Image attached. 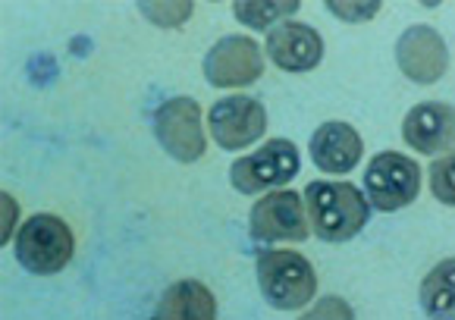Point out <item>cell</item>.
<instances>
[{
  "label": "cell",
  "instance_id": "obj_10",
  "mask_svg": "<svg viewBox=\"0 0 455 320\" xmlns=\"http://www.w3.org/2000/svg\"><path fill=\"white\" fill-rule=\"evenodd\" d=\"M395 63L402 76L415 85H434L449 69V47L443 35L430 26H411L395 44Z\"/></svg>",
  "mask_w": 455,
  "mask_h": 320
},
{
  "label": "cell",
  "instance_id": "obj_17",
  "mask_svg": "<svg viewBox=\"0 0 455 320\" xmlns=\"http://www.w3.org/2000/svg\"><path fill=\"white\" fill-rule=\"evenodd\" d=\"M141 16H145L148 22H155V26L161 28H180L188 22V16H192L195 4L192 0H141L139 4Z\"/></svg>",
  "mask_w": 455,
  "mask_h": 320
},
{
  "label": "cell",
  "instance_id": "obj_14",
  "mask_svg": "<svg viewBox=\"0 0 455 320\" xmlns=\"http://www.w3.org/2000/svg\"><path fill=\"white\" fill-rule=\"evenodd\" d=\"M155 317L157 320H214L217 299L204 283L180 280L161 295Z\"/></svg>",
  "mask_w": 455,
  "mask_h": 320
},
{
  "label": "cell",
  "instance_id": "obj_19",
  "mask_svg": "<svg viewBox=\"0 0 455 320\" xmlns=\"http://www.w3.org/2000/svg\"><path fill=\"white\" fill-rule=\"evenodd\" d=\"M430 188L434 195L443 201V204H455V188H452V157H443L436 160L434 167H430Z\"/></svg>",
  "mask_w": 455,
  "mask_h": 320
},
{
  "label": "cell",
  "instance_id": "obj_5",
  "mask_svg": "<svg viewBox=\"0 0 455 320\" xmlns=\"http://www.w3.org/2000/svg\"><path fill=\"white\" fill-rule=\"evenodd\" d=\"M155 139L180 164H195L204 157V126H201V107L195 98H170L155 110Z\"/></svg>",
  "mask_w": 455,
  "mask_h": 320
},
{
  "label": "cell",
  "instance_id": "obj_8",
  "mask_svg": "<svg viewBox=\"0 0 455 320\" xmlns=\"http://www.w3.org/2000/svg\"><path fill=\"white\" fill-rule=\"evenodd\" d=\"M208 126L223 151H239V148H248L251 141L261 139L267 129V114H264V104L258 98L229 94L211 107Z\"/></svg>",
  "mask_w": 455,
  "mask_h": 320
},
{
  "label": "cell",
  "instance_id": "obj_4",
  "mask_svg": "<svg viewBox=\"0 0 455 320\" xmlns=\"http://www.w3.org/2000/svg\"><path fill=\"white\" fill-rule=\"evenodd\" d=\"M364 192L377 211H402L421 192V167L399 151H380L364 170Z\"/></svg>",
  "mask_w": 455,
  "mask_h": 320
},
{
  "label": "cell",
  "instance_id": "obj_6",
  "mask_svg": "<svg viewBox=\"0 0 455 320\" xmlns=\"http://www.w3.org/2000/svg\"><path fill=\"white\" fill-rule=\"evenodd\" d=\"M255 242H305L311 233L305 201L292 188H270L248 217Z\"/></svg>",
  "mask_w": 455,
  "mask_h": 320
},
{
  "label": "cell",
  "instance_id": "obj_18",
  "mask_svg": "<svg viewBox=\"0 0 455 320\" xmlns=\"http://www.w3.org/2000/svg\"><path fill=\"white\" fill-rule=\"evenodd\" d=\"M327 10L342 22H368L383 10L380 0H327Z\"/></svg>",
  "mask_w": 455,
  "mask_h": 320
},
{
  "label": "cell",
  "instance_id": "obj_16",
  "mask_svg": "<svg viewBox=\"0 0 455 320\" xmlns=\"http://www.w3.org/2000/svg\"><path fill=\"white\" fill-rule=\"evenodd\" d=\"M299 0H235V20L248 28H270L299 10Z\"/></svg>",
  "mask_w": 455,
  "mask_h": 320
},
{
  "label": "cell",
  "instance_id": "obj_7",
  "mask_svg": "<svg viewBox=\"0 0 455 320\" xmlns=\"http://www.w3.org/2000/svg\"><path fill=\"white\" fill-rule=\"evenodd\" d=\"M295 173H299V148L286 139H270L255 154L235 160L229 176L242 195H255L286 186Z\"/></svg>",
  "mask_w": 455,
  "mask_h": 320
},
{
  "label": "cell",
  "instance_id": "obj_12",
  "mask_svg": "<svg viewBox=\"0 0 455 320\" xmlns=\"http://www.w3.org/2000/svg\"><path fill=\"white\" fill-rule=\"evenodd\" d=\"M402 139L409 141L418 154H443L452 148L455 116L452 107L443 100H424L415 104L402 120Z\"/></svg>",
  "mask_w": 455,
  "mask_h": 320
},
{
  "label": "cell",
  "instance_id": "obj_21",
  "mask_svg": "<svg viewBox=\"0 0 455 320\" xmlns=\"http://www.w3.org/2000/svg\"><path fill=\"white\" fill-rule=\"evenodd\" d=\"M57 76V63L54 57H35V60H28V79L35 82V85H47V82Z\"/></svg>",
  "mask_w": 455,
  "mask_h": 320
},
{
  "label": "cell",
  "instance_id": "obj_13",
  "mask_svg": "<svg viewBox=\"0 0 455 320\" xmlns=\"http://www.w3.org/2000/svg\"><path fill=\"white\" fill-rule=\"evenodd\" d=\"M364 154V141L348 123H323L311 135V160L323 173H348Z\"/></svg>",
  "mask_w": 455,
  "mask_h": 320
},
{
  "label": "cell",
  "instance_id": "obj_22",
  "mask_svg": "<svg viewBox=\"0 0 455 320\" xmlns=\"http://www.w3.org/2000/svg\"><path fill=\"white\" fill-rule=\"evenodd\" d=\"M305 317H342V320H352L355 314H352V308L346 305L342 299H323L321 305L315 308V311H308Z\"/></svg>",
  "mask_w": 455,
  "mask_h": 320
},
{
  "label": "cell",
  "instance_id": "obj_2",
  "mask_svg": "<svg viewBox=\"0 0 455 320\" xmlns=\"http://www.w3.org/2000/svg\"><path fill=\"white\" fill-rule=\"evenodd\" d=\"M258 286L274 308L299 311L315 299L317 274L305 254L274 248V252L258 254Z\"/></svg>",
  "mask_w": 455,
  "mask_h": 320
},
{
  "label": "cell",
  "instance_id": "obj_20",
  "mask_svg": "<svg viewBox=\"0 0 455 320\" xmlns=\"http://www.w3.org/2000/svg\"><path fill=\"white\" fill-rule=\"evenodd\" d=\"M0 242H7L10 236H13V223H16V217H20V204H16V198L13 195H0Z\"/></svg>",
  "mask_w": 455,
  "mask_h": 320
},
{
  "label": "cell",
  "instance_id": "obj_3",
  "mask_svg": "<svg viewBox=\"0 0 455 320\" xmlns=\"http://www.w3.org/2000/svg\"><path fill=\"white\" fill-rule=\"evenodd\" d=\"M73 229L54 213H35L16 233V260L26 267L28 274H60L63 267L73 260Z\"/></svg>",
  "mask_w": 455,
  "mask_h": 320
},
{
  "label": "cell",
  "instance_id": "obj_9",
  "mask_svg": "<svg viewBox=\"0 0 455 320\" xmlns=\"http://www.w3.org/2000/svg\"><path fill=\"white\" fill-rule=\"evenodd\" d=\"M264 57L255 38L248 35H227L204 57V79L214 88H239L261 79Z\"/></svg>",
  "mask_w": 455,
  "mask_h": 320
},
{
  "label": "cell",
  "instance_id": "obj_23",
  "mask_svg": "<svg viewBox=\"0 0 455 320\" xmlns=\"http://www.w3.org/2000/svg\"><path fill=\"white\" fill-rule=\"evenodd\" d=\"M73 51H82V53H85V51H88V41H73Z\"/></svg>",
  "mask_w": 455,
  "mask_h": 320
},
{
  "label": "cell",
  "instance_id": "obj_1",
  "mask_svg": "<svg viewBox=\"0 0 455 320\" xmlns=\"http://www.w3.org/2000/svg\"><path fill=\"white\" fill-rule=\"evenodd\" d=\"M305 213L308 227L323 242H348L364 229L371 204L352 182H311L305 188Z\"/></svg>",
  "mask_w": 455,
  "mask_h": 320
},
{
  "label": "cell",
  "instance_id": "obj_11",
  "mask_svg": "<svg viewBox=\"0 0 455 320\" xmlns=\"http://www.w3.org/2000/svg\"><path fill=\"white\" fill-rule=\"evenodd\" d=\"M267 53L283 73H308L323 60V38L305 22H280L267 35Z\"/></svg>",
  "mask_w": 455,
  "mask_h": 320
},
{
  "label": "cell",
  "instance_id": "obj_15",
  "mask_svg": "<svg viewBox=\"0 0 455 320\" xmlns=\"http://www.w3.org/2000/svg\"><path fill=\"white\" fill-rule=\"evenodd\" d=\"M455 260H443L424 276L421 283V305L427 317H452L455 308V283H452Z\"/></svg>",
  "mask_w": 455,
  "mask_h": 320
}]
</instances>
